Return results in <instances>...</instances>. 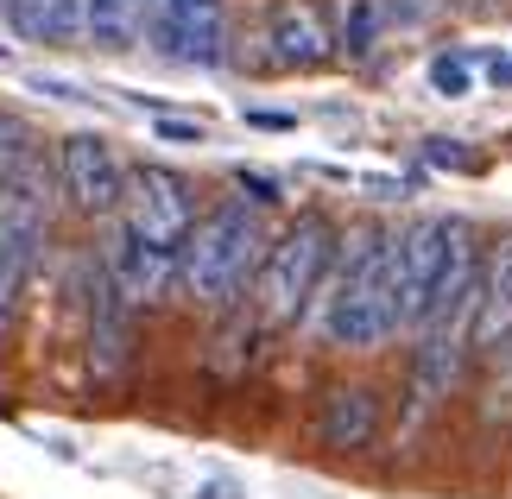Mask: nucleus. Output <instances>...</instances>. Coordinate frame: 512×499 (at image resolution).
Instances as JSON below:
<instances>
[{"label": "nucleus", "instance_id": "ddd939ff", "mask_svg": "<svg viewBox=\"0 0 512 499\" xmlns=\"http://www.w3.org/2000/svg\"><path fill=\"white\" fill-rule=\"evenodd\" d=\"M475 348L512 354V228L481 259V310H475Z\"/></svg>", "mask_w": 512, "mask_h": 499}, {"label": "nucleus", "instance_id": "0eeeda50", "mask_svg": "<svg viewBox=\"0 0 512 499\" xmlns=\"http://www.w3.org/2000/svg\"><path fill=\"white\" fill-rule=\"evenodd\" d=\"M475 310H481V278L468 285L449 310H437L418 329V361H411V386H418V405H437V398L462 379V361L475 348Z\"/></svg>", "mask_w": 512, "mask_h": 499}, {"label": "nucleus", "instance_id": "423d86ee", "mask_svg": "<svg viewBox=\"0 0 512 499\" xmlns=\"http://www.w3.org/2000/svg\"><path fill=\"white\" fill-rule=\"evenodd\" d=\"M121 222H127L133 234H146L152 247L184 253L190 228H196V196H190V177H177L171 165H140V171L127 177Z\"/></svg>", "mask_w": 512, "mask_h": 499}, {"label": "nucleus", "instance_id": "f03ea898", "mask_svg": "<svg viewBox=\"0 0 512 499\" xmlns=\"http://www.w3.org/2000/svg\"><path fill=\"white\" fill-rule=\"evenodd\" d=\"M266 247H272V234L260 222V203L228 196V203H215V209L196 215V228H190V241H184L177 291H184L190 304H203V310H228L234 297L260 278Z\"/></svg>", "mask_w": 512, "mask_h": 499}, {"label": "nucleus", "instance_id": "2eb2a0df", "mask_svg": "<svg viewBox=\"0 0 512 499\" xmlns=\"http://www.w3.org/2000/svg\"><path fill=\"white\" fill-rule=\"evenodd\" d=\"M317 430H323L329 449H367L373 436H380V398H373L367 386H336L323 398Z\"/></svg>", "mask_w": 512, "mask_h": 499}, {"label": "nucleus", "instance_id": "4be33fe9", "mask_svg": "<svg viewBox=\"0 0 512 499\" xmlns=\"http://www.w3.org/2000/svg\"><path fill=\"white\" fill-rule=\"evenodd\" d=\"M26 89L51 95V102H95V95H89L83 83H70V76H26Z\"/></svg>", "mask_w": 512, "mask_h": 499}, {"label": "nucleus", "instance_id": "6e6552de", "mask_svg": "<svg viewBox=\"0 0 512 499\" xmlns=\"http://www.w3.org/2000/svg\"><path fill=\"white\" fill-rule=\"evenodd\" d=\"M127 165L102 133H64L57 139V184L83 215H114L127 203Z\"/></svg>", "mask_w": 512, "mask_h": 499}, {"label": "nucleus", "instance_id": "bb28decb", "mask_svg": "<svg viewBox=\"0 0 512 499\" xmlns=\"http://www.w3.org/2000/svg\"><path fill=\"white\" fill-rule=\"evenodd\" d=\"M449 7H468V13H481V7H494V0H449Z\"/></svg>", "mask_w": 512, "mask_h": 499}, {"label": "nucleus", "instance_id": "5701e85b", "mask_svg": "<svg viewBox=\"0 0 512 499\" xmlns=\"http://www.w3.org/2000/svg\"><path fill=\"white\" fill-rule=\"evenodd\" d=\"M424 158L443 165V171H468V165H475V158L462 152V139H424Z\"/></svg>", "mask_w": 512, "mask_h": 499}, {"label": "nucleus", "instance_id": "20e7f679", "mask_svg": "<svg viewBox=\"0 0 512 499\" xmlns=\"http://www.w3.org/2000/svg\"><path fill=\"white\" fill-rule=\"evenodd\" d=\"M336 247H342V234L323 209L291 215L285 234L266 247L260 278H253L260 323H310V310H317V297L329 285V266H336Z\"/></svg>", "mask_w": 512, "mask_h": 499}, {"label": "nucleus", "instance_id": "a211bd4d", "mask_svg": "<svg viewBox=\"0 0 512 499\" xmlns=\"http://www.w3.org/2000/svg\"><path fill=\"white\" fill-rule=\"evenodd\" d=\"M380 26H386V7L380 0H348V19H342V51L361 64V57H373V45H380Z\"/></svg>", "mask_w": 512, "mask_h": 499}, {"label": "nucleus", "instance_id": "393cba45", "mask_svg": "<svg viewBox=\"0 0 512 499\" xmlns=\"http://www.w3.org/2000/svg\"><path fill=\"white\" fill-rule=\"evenodd\" d=\"M234 184H241L247 196H253V203H279V177H266V171H234Z\"/></svg>", "mask_w": 512, "mask_h": 499}, {"label": "nucleus", "instance_id": "9b49d317", "mask_svg": "<svg viewBox=\"0 0 512 499\" xmlns=\"http://www.w3.org/2000/svg\"><path fill=\"white\" fill-rule=\"evenodd\" d=\"M266 51L279 70H323L342 51V32L329 26V13L317 0H279L266 19Z\"/></svg>", "mask_w": 512, "mask_h": 499}, {"label": "nucleus", "instance_id": "7ed1b4c3", "mask_svg": "<svg viewBox=\"0 0 512 499\" xmlns=\"http://www.w3.org/2000/svg\"><path fill=\"white\" fill-rule=\"evenodd\" d=\"M481 278L475 266V234L462 215H424V222L399 228V310L405 329H424L437 310Z\"/></svg>", "mask_w": 512, "mask_h": 499}, {"label": "nucleus", "instance_id": "39448f33", "mask_svg": "<svg viewBox=\"0 0 512 499\" xmlns=\"http://www.w3.org/2000/svg\"><path fill=\"white\" fill-rule=\"evenodd\" d=\"M57 190L64 184H57L38 158L0 184V310H13V297L26 291V278L38 266V247H45V234H51Z\"/></svg>", "mask_w": 512, "mask_h": 499}, {"label": "nucleus", "instance_id": "f3484780", "mask_svg": "<svg viewBox=\"0 0 512 499\" xmlns=\"http://www.w3.org/2000/svg\"><path fill=\"white\" fill-rule=\"evenodd\" d=\"M430 95H443V102H468L481 83V57H468V51H437L430 57Z\"/></svg>", "mask_w": 512, "mask_h": 499}, {"label": "nucleus", "instance_id": "b1692460", "mask_svg": "<svg viewBox=\"0 0 512 499\" xmlns=\"http://www.w3.org/2000/svg\"><path fill=\"white\" fill-rule=\"evenodd\" d=\"M241 121L260 133H298V114H285V108H241Z\"/></svg>", "mask_w": 512, "mask_h": 499}, {"label": "nucleus", "instance_id": "f8f14e48", "mask_svg": "<svg viewBox=\"0 0 512 499\" xmlns=\"http://www.w3.org/2000/svg\"><path fill=\"white\" fill-rule=\"evenodd\" d=\"M133 354V304L121 297L108 272L89 278V367L95 379H114Z\"/></svg>", "mask_w": 512, "mask_h": 499}, {"label": "nucleus", "instance_id": "1a4fd4ad", "mask_svg": "<svg viewBox=\"0 0 512 499\" xmlns=\"http://www.w3.org/2000/svg\"><path fill=\"white\" fill-rule=\"evenodd\" d=\"M152 45L171 64L215 70L228 57V0H152Z\"/></svg>", "mask_w": 512, "mask_h": 499}, {"label": "nucleus", "instance_id": "dca6fc26", "mask_svg": "<svg viewBox=\"0 0 512 499\" xmlns=\"http://www.w3.org/2000/svg\"><path fill=\"white\" fill-rule=\"evenodd\" d=\"M0 13L26 45H70L83 32V0H0Z\"/></svg>", "mask_w": 512, "mask_h": 499}, {"label": "nucleus", "instance_id": "aec40b11", "mask_svg": "<svg viewBox=\"0 0 512 499\" xmlns=\"http://www.w3.org/2000/svg\"><path fill=\"white\" fill-rule=\"evenodd\" d=\"M152 139H165V146H209V127L184 121V114H152Z\"/></svg>", "mask_w": 512, "mask_h": 499}, {"label": "nucleus", "instance_id": "f257e3e1", "mask_svg": "<svg viewBox=\"0 0 512 499\" xmlns=\"http://www.w3.org/2000/svg\"><path fill=\"white\" fill-rule=\"evenodd\" d=\"M310 329L336 348H380L392 335H405L399 310V234L386 228H354L336 247L329 285L310 310Z\"/></svg>", "mask_w": 512, "mask_h": 499}, {"label": "nucleus", "instance_id": "4468645a", "mask_svg": "<svg viewBox=\"0 0 512 499\" xmlns=\"http://www.w3.org/2000/svg\"><path fill=\"white\" fill-rule=\"evenodd\" d=\"M152 32V0H83V38L89 51H140Z\"/></svg>", "mask_w": 512, "mask_h": 499}, {"label": "nucleus", "instance_id": "6ab92c4d", "mask_svg": "<svg viewBox=\"0 0 512 499\" xmlns=\"http://www.w3.org/2000/svg\"><path fill=\"white\" fill-rule=\"evenodd\" d=\"M32 158H38V152H32V127L19 121V114L0 108V184H7L13 171H26Z\"/></svg>", "mask_w": 512, "mask_h": 499}, {"label": "nucleus", "instance_id": "412c9836", "mask_svg": "<svg viewBox=\"0 0 512 499\" xmlns=\"http://www.w3.org/2000/svg\"><path fill=\"white\" fill-rule=\"evenodd\" d=\"M380 7H386L392 26H430V19L449 7V0H380Z\"/></svg>", "mask_w": 512, "mask_h": 499}, {"label": "nucleus", "instance_id": "9d476101", "mask_svg": "<svg viewBox=\"0 0 512 499\" xmlns=\"http://www.w3.org/2000/svg\"><path fill=\"white\" fill-rule=\"evenodd\" d=\"M102 272L121 285V297L133 310H146V304H165L171 285H177V272H184V253H171V247H152L146 234H133L127 222L114 228V241L102 253Z\"/></svg>", "mask_w": 512, "mask_h": 499}, {"label": "nucleus", "instance_id": "a878e982", "mask_svg": "<svg viewBox=\"0 0 512 499\" xmlns=\"http://www.w3.org/2000/svg\"><path fill=\"white\" fill-rule=\"evenodd\" d=\"M481 76H487L494 89H512V51H487V57H481Z\"/></svg>", "mask_w": 512, "mask_h": 499}]
</instances>
